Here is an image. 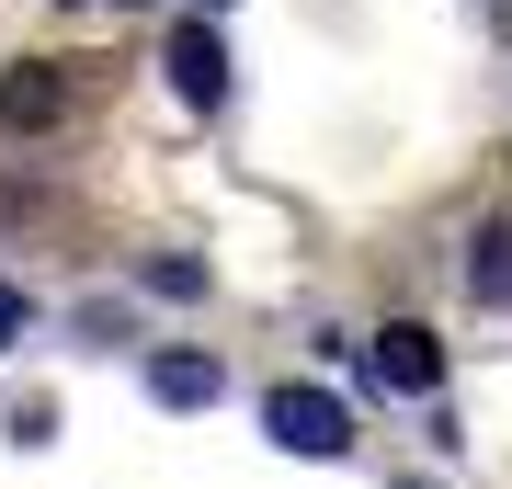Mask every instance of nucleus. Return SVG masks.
<instances>
[{
    "label": "nucleus",
    "mask_w": 512,
    "mask_h": 489,
    "mask_svg": "<svg viewBox=\"0 0 512 489\" xmlns=\"http://www.w3.org/2000/svg\"><path fill=\"white\" fill-rule=\"evenodd\" d=\"M148 399L160 410H217L228 399V364L217 353H148Z\"/></svg>",
    "instance_id": "nucleus-3"
},
{
    "label": "nucleus",
    "mask_w": 512,
    "mask_h": 489,
    "mask_svg": "<svg viewBox=\"0 0 512 489\" xmlns=\"http://www.w3.org/2000/svg\"><path fill=\"white\" fill-rule=\"evenodd\" d=\"M171 91L205 103V114L228 103V46H217V23H183V35H171Z\"/></svg>",
    "instance_id": "nucleus-4"
},
{
    "label": "nucleus",
    "mask_w": 512,
    "mask_h": 489,
    "mask_svg": "<svg viewBox=\"0 0 512 489\" xmlns=\"http://www.w3.org/2000/svg\"><path fill=\"white\" fill-rule=\"evenodd\" d=\"M467 296H478V308H512V217H478L467 228Z\"/></svg>",
    "instance_id": "nucleus-6"
},
{
    "label": "nucleus",
    "mask_w": 512,
    "mask_h": 489,
    "mask_svg": "<svg viewBox=\"0 0 512 489\" xmlns=\"http://www.w3.org/2000/svg\"><path fill=\"white\" fill-rule=\"evenodd\" d=\"M137 285H148V296H205V262H183V251H160V262H137Z\"/></svg>",
    "instance_id": "nucleus-7"
},
{
    "label": "nucleus",
    "mask_w": 512,
    "mask_h": 489,
    "mask_svg": "<svg viewBox=\"0 0 512 489\" xmlns=\"http://www.w3.org/2000/svg\"><path fill=\"white\" fill-rule=\"evenodd\" d=\"M262 433H274L285 455H353V410L330 399V387H274V399H262Z\"/></svg>",
    "instance_id": "nucleus-1"
},
{
    "label": "nucleus",
    "mask_w": 512,
    "mask_h": 489,
    "mask_svg": "<svg viewBox=\"0 0 512 489\" xmlns=\"http://www.w3.org/2000/svg\"><path fill=\"white\" fill-rule=\"evenodd\" d=\"M23 330H35V296H23V285H0V353H12Z\"/></svg>",
    "instance_id": "nucleus-8"
},
{
    "label": "nucleus",
    "mask_w": 512,
    "mask_h": 489,
    "mask_svg": "<svg viewBox=\"0 0 512 489\" xmlns=\"http://www.w3.org/2000/svg\"><path fill=\"white\" fill-rule=\"evenodd\" d=\"M69 114V80H57V57H23V69H0V126H57Z\"/></svg>",
    "instance_id": "nucleus-5"
},
{
    "label": "nucleus",
    "mask_w": 512,
    "mask_h": 489,
    "mask_svg": "<svg viewBox=\"0 0 512 489\" xmlns=\"http://www.w3.org/2000/svg\"><path fill=\"white\" fill-rule=\"evenodd\" d=\"M365 376L387 387V399H433V387H444V342H433L421 319H387L376 353H365Z\"/></svg>",
    "instance_id": "nucleus-2"
}]
</instances>
